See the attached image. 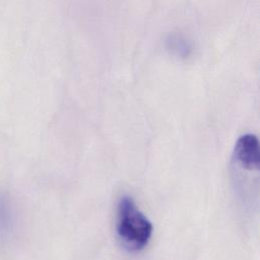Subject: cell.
<instances>
[{
  "instance_id": "277c9868",
  "label": "cell",
  "mask_w": 260,
  "mask_h": 260,
  "mask_svg": "<svg viewBox=\"0 0 260 260\" xmlns=\"http://www.w3.org/2000/svg\"><path fill=\"white\" fill-rule=\"evenodd\" d=\"M13 215L10 204L5 195L0 191V236H6L11 231Z\"/></svg>"
},
{
  "instance_id": "6da1fadb",
  "label": "cell",
  "mask_w": 260,
  "mask_h": 260,
  "mask_svg": "<svg viewBox=\"0 0 260 260\" xmlns=\"http://www.w3.org/2000/svg\"><path fill=\"white\" fill-rule=\"evenodd\" d=\"M116 231L122 246L130 252H137L147 245L152 224L131 197L123 196L117 206Z\"/></svg>"
},
{
  "instance_id": "7a4b0ae2",
  "label": "cell",
  "mask_w": 260,
  "mask_h": 260,
  "mask_svg": "<svg viewBox=\"0 0 260 260\" xmlns=\"http://www.w3.org/2000/svg\"><path fill=\"white\" fill-rule=\"evenodd\" d=\"M235 157L243 168L249 171H258L260 166L258 138L253 134L242 135L236 143Z\"/></svg>"
},
{
  "instance_id": "3957f363",
  "label": "cell",
  "mask_w": 260,
  "mask_h": 260,
  "mask_svg": "<svg viewBox=\"0 0 260 260\" xmlns=\"http://www.w3.org/2000/svg\"><path fill=\"white\" fill-rule=\"evenodd\" d=\"M166 49L179 59H187L193 52V44L181 34H171L166 39Z\"/></svg>"
}]
</instances>
